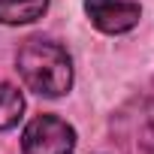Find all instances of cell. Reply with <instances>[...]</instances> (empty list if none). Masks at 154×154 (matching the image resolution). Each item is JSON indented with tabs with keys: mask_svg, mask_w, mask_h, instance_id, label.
I'll return each mask as SVG.
<instances>
[{
	"mask_svg": "<svg viewBox=\"0 0 154 154\" xmlns=\"http://www.w3.org/2000/svg\"><path fill=\"white\" fill-rule=\"evenodd\" d=\"M21 82L39 97H63L72 88V60L66 48L45 36H30L15 54Z\"/></svg>",
	"mask_w": 154,
	"mask_h": 154,
	"instance_id": "cell-1",
	"label": "cell"
},
{
	"mask_svg": "<svg viewBox=\"0 0 154 154\" xmlns=\"http://www.w3.org/2000/svg\"><path fill=\"white\" fill-rule=\"evenodd\" d=\"M112 136L124 154H148L154 148V106L148 100H130L112 118Z\"/></svg>",
	"mask_w": 154,
	"mask_h": 154,
	"instance_id": "cell-2",
	"label": "cell"
},
{
	"mask_svg": "<svg viewBox=\"0 0 154 154\" xmlns=\"http://www.w3.org/2000/svg\"><path fill=\"white\" fill-rule=\"evenodd\" d=\"M75 130L57 115H36L21 133V154H72Z\"/></svg>",
	"mask_w": 154,
	"mask_h": 154,
	"instance_id": "cell-3",
	"label": "cell"
},
{
	"mask_svg": "<svg viewBox=\"0 0 154 154\" xmlns=\"http://www.w3.org/2000/svg\"><path fill=\"white\" fill-rule=\"evenodd\" d=\"M85 15L103 33H127L139 24L142 6L133 0H85Z\"/></svg>",
	"mask_w": 154,
	"mask_h": 154,
	"instance_id": "cell-4",
	"label": "cell"
},
{
	"mask_svg": "<svg viewBox=\"0 0 154 154\" xmlns=\"http://www.w3.org/2000/svg\"><path fill=\"white\" fill-rule=\"evenodd\" d=\"M45 9L48 0H0V24H30Z\"/></svg>",
	"mask_w": 154,
	"mask_h": 154,
	"instance_id": "cell-5",
	"label": "cell"
},
{
	"mask_svg": "<svg viewBox=\"0 0 154 154\" xmlns=\"http://www.w3.org/2000/svg\"><path fill=\"white\" fill-rule=\"evenodd\" d=\"M21 112H24L21 91L15 85L3 82V85H0V130H12L21 121Z\"/></svg>",
	"mask_w": 154,
	"mask_h": 154,
	"instance_id": "cell-6",
	"label": "cell"
}]
</instances>
